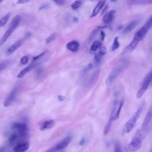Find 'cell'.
Returning a JSON list of instances; mask_svg holds the SVG:
<instances>
[{
    "label": "cell",
    "mask_w": 152,
    "mask_h": 152,
    "mask_svg": "<svg viewBox=\"0 0 152 152\" xmlns=\"http://www.w3.org/2000/svg\"><path fill=\"white\" fill-rule=\"evenodd\" d=\"M151 25H152V17H151L144 24V25L142 27H141V28L139 30H138V31L135 34L130 43L125 48V52L132 51L135 49L137 46L138 45L139 42L145 37L148 30L150 29Z\"/></svg>",
    "instance_id": "obj_1"
},
{
    "label": "cell",
    "mask_w": 152,
    "mask_h": 152,
    "mask_svg": "<svg viewBox=\"0 0 152 152\" xmlns=\"http://www.w3.org/2000/svg\"><path fill=\"white\" fill-rule=\"evenodd\" d=\"M144 137V135L141 130H138L132 138L131 142L126 146L125 151L126 152H134L138 150L141 147L142 140Z\"/></svg>",
    "instance_id": "obj_2"
},
{
    "label": "cell",
    "mask_w": 152,
    "mask_h": 152,
    "mask_svg": "<svg viewBox=\"0 0 152 152\" xmlns=\"http://www.w3.org/2000/svg\"><path fill=\"white\" fill-rule=\"evenodd\" d=\"M21 16L18 15L14 17L12 19L11 24L9 27V28L6 30L5 33L3 34V36L0 39V46H2L5 42L8 40L9 37L11 35V34L13 33V31L15 30V28L18 27L19 25L20 21H21Z\"/></svg>",
    "instance_id": "obj_3"
},
{
    "label": "cell",
    "mask_w": 152,
    "mask_h": 152,
    "mask_svg": "<svg viewBox=\"0 0 152 152\" xmlns=\"http://www.w3.org/2000/svg\"><path fill=\"white\" fill-rule=\"evenodd\" d=\"M123 103H124L123 100H122L121 101H119L118 94L116 93L115 95V99L113 102V106L112 113L110 117V119L112 121L116 120L119 118Z\"/></svg>",
    "instance_id": "obj_4"
},
{
    "label": "cell",
    "mask_w": 152,
    "mask_h": 152,
    "mask_svg": "<svg viewBox=\"0 0 152 152\" xmlns=\"http://www.w3.org/2000/svg\"><path fill=\"white\" fill-rule=\"evenodd\" d=\"M13 131L16 132L20 139L24 138L28 134V127L24 122H14L11 126Z\"/></svg>",
    "instance_id": "obj_5"
},
{
    "label": "cell",
    "mask_w": 152,
    "mask_h": 152,
    "mask_svg": "<svg viewBox=\"0 0 152 152\" xmlns=\"http://www.w3.org/2000/svg\"><path fill=\"white\" fill-rule=\"evenodd\" d=\"M143 106H140L138 109L134 113V115L131 116V118L127 121L125 125V131L126 132H130L132 129L134 127L137 119L140 116L141 112L142 111Z\"/></svg>",
    "instance_id": "obj_6"
},
{
    "label": "cell",
    "mask_w": 152,
    "mask_h": 152,
    "mask_svg": "<svg viewBox=\"0 0 152 152\" xmlns=\"http://www.w3.org/2000/svg\"><path fill=\"white\" fill-rule=\"evenodd\" d=\"M19 88L20 87L18 84H16L12 88V89L11 90L10 93L8 94V95L5 97L3 102V105L4 107H8L14 103L18 93Z\"/></svg>",
    "instance_id": "obj_7"
},
{
    "label": "cell",
    "mask_w": 152,
    "mask_h": 152,
    "mask_svg": "<svg viewBox=\"0 0 152 152\" xmlns=\"http://www.w3.org/2000/svg\"><path fill=\"white\" fill-rule=\"evenodd\" d=\"M125 63H122L119 64V65L116 66L109 74L108 75L106 80V84L107 86H110L113 81L116 78V77L121 73V72L124 69V68L125 67Z\"/></svg>",
    "instance_id": "obj_8"
},
{
    "label": "cell",
    "mask_w": 152,
    "mask_h": 152,
    "mask_svg": "<svg viewBox=\"0 0 152 152\" xmlns=\"http://www.w3.org/2000/svg\"><path fill=\"white\" fill-rule=\"evenodd\" d=\"M151 78H152V72L150 71L145 77L142 86L140 90L137 91L136 97L137 99H140L145 93V91L148 88L151 81Z\"/></svg>",
    "instance_id": "obj_9"
},
{
    "label": "cell",
    "mask_w": 152,
    "mask_h": 152,
    "mask_svg": "<svg viewBox=\"0 0 152 152\" xmlns=\"http://www.w3.org/2000/svg\"><path fill=\"white\" fill-rule=\"evenodd\" d=\"M151 116H152L151 110V109H150L144 119V121L142 124V128L140 129L144 136L148 132V131L150 129Z\"/></svg>",
    "instance_id": "obj_10"
},
{
    "label": "cell",
    "mask_w": 152,
    "mask_h": 152,
    "mask_svg": "<svg viewBox=\"0 0 152 152\" xmlns=\"http://www.w3.org/2000/svg\"><path fill=\"white\" fill-rule=\"evenodd\" d=\"M27 37H25L23 38L20 39V40H17V42H15L14 43H13L12 45H11L8 49L6 51V54L7 55H10L11 54H12L17 49H18L23 43V42H24V40L26 39V38H27Z\"/></svg>",
    "instance_id": "obj_11"
},
{
    "label": "cell",
    "mask_w": 152,
    "mask_h": 152,
    "mask_svg": "<svg viewBox=\"0 0 152 152\" xmlns=\"http://www.w3.org/2000/svg\"><path fill=\"white\" fill-rule=\"evenodd\" d=\"M29 148V142L27 141H21L14 145L13 152H25Z\"/></svg>",
    "instance_id": "obj_12"
},
{
    "label": "cell",
    "mask_w": 152,
    "mask_h": 152,
    "mask_svg": "<svg viewBox=\"0 0 152 152\" xmlns=\"http://www.w3.org/2000/svg\"><path fill=\"white\" fill-rule=\"evenodd\" d=\"M141 22V19H135L132 21H131L127 26L124 28L122 33L123 34H126L130 33L134 28H135Z\"/></svg>",
    "instance_id": "obj_13"
},
{
    "label": "cell",
    "mask_w": 152,
    "mask_h": 152,
    "mask_svg": "<svg viewBox=\"0 0 152 152\" xmlns=\"http://www.w3.org/2000/svg\"><path fill=\"white\" fill-rule=\"evenodd\" d=\"M71 140V136H67L65 138H64L61 142H59L58 144H57L55 147V148L56 150V151H59V150H62L65 148H66L69 143L70 142Z\"/></svg>",
    "instance_id": "obj_14"
},
{
    "label": "cell",
    "mask_w": 152,
    "mask_h": 152,
    "mask_svg": "<svg viewBox=\"0 0 152 152\" xmlns=\"http://www.w3.org/2000/svg\"><path fill=\"white\" fill-rule=\"evenodd\" d=\"M105 4H106V0H100V1H99V2L96 5V7L94 8L90 17L93 18L96 16L100 12V11L102 10V8L104 7V6L105 5Z\"/></svg>",
    "instance_id": "obj_15"
},
{
    "label": "cell",
    "mask_w": 152,
    "mask_h": 152,
    "mask_svg": "<svg viewBox=\"0 0 152 152\" xmlns=\"http://www.w3.org/2000/svg\"><path fill=\"white\" fill-rule=\"evenodd\" d=\"M115 12V11L113 10H110L109 11L107 12L103 17V23L104 24H110L114 18Z\"/></svg>",
    "instance_id": "obj_16"
},
{
    "label": "cell",
    "mask_w": 152,
    "mask_h": 152,
    "mask_svg": "<svg viewBox=\"0 0 152 152\" xmlns=\"http://www.w3.org/2000/svg\"><path fill=\"white\" fill-rule=\"evenodd\" d=\"M66 48L70 51L72 52H77L80 48V43L78 41L72 40L68 42L66 45Z\"/></svg>",
    "instance_id": "obj_17"
},
{
    "label": "cell",
    "mask_w": 152,
    "mask_h": 152,
    "mask_svg": "<svg viewBox=\"0 0 152 152\" xmlns=\"http://www.w3.org/2000/svg\"><path fill=\"white\" fill-rule=\"evenodd\" d=\"M55 121L52 119L48 120V121H45L40 125V129L41 131H44V130H46V129H50L52 127H53V126L55 125Z\"/></svg>",
    "instance_id": "obj_18"
},
{
    "label": "cell",
    "mask_w": 152,
    "mask_h": 152,
    "mask_svg": "<svg viewBox=\"0 0 152 152\" xmlns=\"http://www.w3.org/2000/svg\"><path fill=\"white\" fill-rule=\"evenodd\" d=\"M100 75V70H97L96 71L93 75H91V77L90 78L88 82V87H91L93 86L97 81Z\"/></svg>",
    "instance_id": "obj_19"
},
{
    "label": "cell",
    "mask_w": 152,
    "mask_h": 152,
    "mask_svg": "<svg viewBox=\"0 0 152 152\" xmlns=\"http://www.w3.org/2000/svg\"><path fill=\"white\" fill-rule=\"evenodd\" d=\"M20 140V138L16 132H14L10 135L8 138V143L10 146H13L18 143V140Z\"/></svg>",
    "instance_id": "obj_20"
},
{
    "label": "cell",
    "mask_w": 152,
    "mask_h": 152,
    "mask_svg": "<svg viewBox=\"0 0 152 152\" xmlns=\"http://www.w3.org/2000/svg\"><path fill=\"white\" fill-rule=\"evenodd\" d=\"M35 66V64H30L28 66H26V68H24L23 69H22L19 73L17 75V77L18 78H22L23 77H24L27 72H28L31 69H32L34 66Z\"/></svg>",
    "instance_id": "obj_21"
},
{
    "label": "cell",
    "mask_w": 152,
    "mask_h": 152,
    "mask_svg": "<svg viewBox=\"0 0 152 152\" xmlns=\"http://www.w3.org/2000/svg\"><path fill=\"white\" fill-rule=\"evenodd\" d=\"M106 27H107V26H104L97 27H96V28H94V29L91 31V33H90V36H89V37H88V42L89 43L91 42L93 40V39L96 36V35L97 34V33H98L99 31H100L102 29L104 28H106Z\"/></svg>",
    "instance_id": "obj_22"
},
{
    "label": "cell",
    "mask_w": 152,
    "mask_h": 152,
    "mask_svg": "<svg viewBox=\"0 0 152 152\" xmlns=\"http://www.w3.org/2000/svg\"><path fill=\"white\" fill-rule=\"evenodd\" d=\"M102 43L99 40H95V41H94L93 43H92L91 47H90V52L93 53V52L96 51L99 48V47H100L102 46Z\"/></svg>",
    "instance_id": "obj_23"
},
{
    "label": "cell",
    "mask_w": 152,
    "mask_h": 152,
    "mask_svg": "<svg viewBox=\"0 0 152 152\" xmlns=\"http://www.w3.org/2000/svg\"><path fill=\"white\" fill-rule=\"evenodd\" d=\"M84 1V0H75L71 4V8L73 10H77L78 8H79L81 6V5L83 4Z\"/></svg>",
    "instance_id": "obj_24"
},
{
    "label": "cell",
    "mask_w": 152,
    "mask_h": 152,
    "mask_svg": "<svg viewBox=\"0 0 152 152\" xmlns=\"http://www.w3.org/2000/svg\"><path fill=\"white\" fill-rule=\"evenodd\" d=\"M10 15H11L10 13H8L0 19V28L2 27H4L7 24V23L8 22L10 17Z\"/></svg>",
    "instance_id": "obj_25"
},
{
    "label": "cell",
    "mask_w": 152,
    "mask_h": 152,
    "mask_svg": "<svg viewBox=\"0 0 152 152\" xmlns=\"http://www.w3.org/2000/svg\"><path fill=\"white\" fill-rule=\"evenodd\" d=\"M120 46V43L118 41V37L116 36L114 38L112 45V50L115 51L118 49Z\"/></svg>",
    "instance_id": "obj_26"
},
{
    "label": "cell",
    "mask_w": 152,
    "mask_h": 152,
    "mask_svg": "<svg viewBox=\"0 0 152 152\" xmlns=\"http://www.w3.org/2000/svg\"><path fill=\"white\" fill-rule=\"evenodd\" d=\"M57 37V34L55 33H52L50 34L45 40V43L46 44H49L50 43H51L52 42H53V40H55L56 39Z\"/></svg>",
    "instance_id": "obj_27"
},
{
    "label": "cell",
    "mask_w": 152,
    "mask_h": 152,
    "mask_svg": "<svg viewBox=\"0 0 152 152\" xmlns=\"http://www.w3.org/2000/svg\"><path fill=\"white\" fill-rule=\"evenodd\" d=\"M10 64H11V61L9 60L0 62V72L4 70V69H5L7 67H8Z\"/></svg>",
    "instance_id": "obj_28"
},
{
    "label": "cell",
    "mask_w": 152,
    "mask_h": 152,
    "mask_svg": "<svg viewBox=\"0 0 152 152\" xmlns=\"http://www.w3.org/2000/svg\"><path fill=\"white\" fill-rule=\"evenodd\" d=\"M112 121L109 119V121L107 122V123L106 124V126H105V128L104 129V131H103V134L104 135H106L110 131V127H111V125H112Z\"/></svg>",
    "instance_id": "obj_29"
},
{
    "label": "cell",
    "mask_w": 152,
    "mask_h": 152,
    "mask_svg": "<svg viewBox=\"0 0 152 152\" xmlns=\"http://www.w3.org/2000/svg\"><path fill=\"white\" fill-rule=\"evenodd\" d=\"M97 53L99 55H100L101 56H103V55H104L107 53V49H106V47L101 46L100 47H99V51H98Z\"/></svg>",
    "instance_id": "obj_30"
},
{
    "label": "cell",
    "mask_w": 152,
    "mask_h": 152,
    "mask_svg": "<svg viewBox=\"0 0 152 152\" xmlns=\"http://www.w3.org/2000/svg\"><path fill=\"white\" fill-rule=\"evenodd\" d=\"M43 71L42 68H39L38 69L36 73H35V77L36 79H39L43 75Z\"/></svg>",
    "instance_id": "obj_31"
},
{
    "label": "cell",
    "mask_w": 152,
    "mask_h": 152,
    "mask_svg": "<svg viewBox=\"0 0 152 152\" xmlns=\"http://www.w3.org/2000/svg\"><path fill=\"white\" fill-rule=\"evenodd\" d=\"M114 152H122L121 145L118 142H116L115 144V151Z\"/></svg>",
    "instance_id": "obj_32"
},
{
    "label": "cell",
    "mask_w": 152,
    "mask_h": 152,
    "mask_svg": "<svg viewBox=\"0 0 152 152\" xmlns=\"http://www.w3.org/2000/svg\"><path fill=\"white\" fill-rule=\"evenodd\" d=\"M102 57L100 55H99L97 53H96L94 55V62L96 64H99L100 61H101V59H102Z\"/></svg>",
    "instance_id": "obj_33"
},
{
    "label": "cell",
    "mask_w": 152,
    "mask_h": 152,
    "mask_svg": "<svg viewBox=\"0 0 152 152\" xmlns=\"http://www.w3.org/2000/svg\"><path fill=\"white\" fill-rule=\"evenodd\" d=\"M28 56H24L20 59L21 64H22L23 65L26 64L28 62Z\"/></svg>",
    "instance_id": "obj_34"
},
{
    "label": "cell",
    "mask_w": 152,
    "mask_h": 152,
    "mask_svg": "<svg viewBox=\"0 0 152 152\" xmlns=\"http://www.w3.org/2000/svg\"><path fill=\"white\" fill-rule=\"evenodd\" d=\"M52 1H54L56 4H57L58 5H60V6L64 5L65 2V0H52Z\"/></svg>",
    "instance_id": "obj_35"
},
{
    "label": "cell",
    "mask_w": 152,
    "mask_h": 152,
    "mask_svg": "<svg viewBox=\"0 0 152 152\" xmlns=\"http://www.w3.org/2000/svg\"><path fill=\"white\" fill-rule=\"evenodd\" d=\"M45 53H46V51H45V52L41 53L40 54H39V55H37V56H36L33 57V61H35L37 60L38 59H39L40 58H41L42 56H43L45 54Z\"/></svg>",
    "instance_id": "obj_36"
},
{
    "label": "cell",
    "mask_w": 152,
    "mask_h": 152,
    "mask_svg": "<svg viewBox=\"0 0 152 152\" xmlns=\"http://www.w3.org/2000/svg\"><path fill=\"white\" fill-rule=\"evenodd\" d=\"M31 0H17L16 2L17 4H23L28 2Z\"/></svg>",
    "instance_id": "obj_37"
},
{
    "label": "cell",
    "mask_w": 152,
    "mask_h": 152,
    "mask_svg": "<svg viewBox=\"0 0 152 152\" xmlns=\"http://www.w3.org/2000/svg\"><path fill=\"white\" fill-rule=\"evenodd\" d=\"M92 64H89L87 66H86V68H85V69H84V72H86L87 71H88V70H90L91 68H92Z\"/></svg>",
    "instance_id": "obj_38"
},
{
    "label": "cell",
    "mask_w": 152,
    "mask_h": 152,
    "mask_svg": "<svg viewBox=\"0 0 152 152\" xmlns=\"http://www.w3.org/2000/svg\"><path fill=\"white\" fill-rule=\"evenodd\" d=\"M46 152H56V150L55 148V147L53 146V147L49 148Z\"/></svg>",
    "instance_id": "obj_39"
},
{
    "label": "cell",
    "mask_w": 152,
    "mask_h": 152,
    "mask_svg": "<svg viewBox=\"0 0 152 152\" xmlns=\"http://www.w3.org/2000/svg\"><path fill=\"white\" fill-rule=\"evenodd\" d=\"M100 35H101V38H102V40L103 41L105 37V33L103 31H100Z\"/></svg>",
    "instance_id": "obj_40"
},
{
    "label": "cell",
    "mask_w": 152,
    "mask_h": 152,
    "mask_svg": "<svg viewBox=\"0 0 152 152\" xmlns=\"http://www.w3.org/2000/svg\"><path fill=\"white\" fill-rule=\"evenodd\" d=\"M58 100H59V102H62V101H64V100L65 97H64V96H63L59 95V96H58Z\"/></svg>",
    "instance_id": "obj_41"
},
{
    "label": "cell",
    "mask_w": 152,
    "mask_h": 152,
    "mask_svg": "<svg viewBox=\"0 0 152 152\" xmlns=\"http://www.w3.org/2000/svg\"><path fill=\"white\" fill-rule=\"evenodd\" d=\"M104 8H103V11H102V14H103L104 13V12L107 10V7H108V6H107V5H106V6L104 5Z\"/></svg>",
    "instance_id": "obj_42"
},
{
    "label": "cell",
    "mask_w": 152,
    "mask_h": 152,
    "mask_svg": "<svg viewBox=\"0 0 152 152\" xmlns=\"http://www.w3.org/2000/svg\"><path fill=\"white\" fill-rule=\"evenodd\" d=\"M84 141H85V140H84V138H83V139H81V140L80 141V145H83V144H84Z\"/></svg>",
    "instance_id": "obj_43"
},
{
    "label": "cell",
    "mask_w": 152,
    "mask_h": 152,
    "mask_svg": "<svg viewBox=\"0 0 152 152\" xmlns=\"http://www.w3.org/2000/svg\"><path fill=\"white\" fill-rule=\"evenodd\" d=\"M0 152H5V148L4 147H0Z\"/></svg>",
    "instance_id": "obj_44"
},
{
    "label": "cell",
    "mask_w": 152,
    "mask_h": 152,
    "mask_svg": "<svg viewBox=\"0 0 152 152\" xmlns=\"http://www.w3.org/2000/svg\"><path fill=\"white\" fill-rule=\"evenodd\" d=\"M73 21H74V23L77 22V21H78V18H75V17H74V18H73Z\"/></svg>",
    "instance_id": "obj_45"
},
{
    "label": "cell",
    "mask_w": 152,
    "mask_h": 152,
    "mask_svg": "<svg viewBox=\"0 0 152 152\" xmlns=\"http://www.w3.org/2000/svg\"><path fill=\"white\" fill-rule=\"evenodd\" d=\"M58 152H64V151L62 150H59V151H58Z\"/></svg>",
    "instance_id": "obj_46"
},
{
    "label": "cell",
    "mask_w": 152,
    "mask_h": 152,
    "mask_svg": "<svg viewBox=\"0 0 152 152\" xmlns=\"http://www.w3.org/2000/svg\"><path fill=\"white\" fill-rule=\"evenodd\" d=\"M111 1H112V2H114V1H116V0H110Z\"/></svg>",
    "instance_id": "obj_47"
},
{
    "label": "cell",
    "mask_w": 152,
    "mask_h": 152,
    "mask_svg": "<svg viewBox=\"0 0 152 152\" xmlns=\"http://www.w3.org/2000/svg\"><path fill=\"white\" fill-rule=\"evenodd\" d=\"M2 1H4V0H0V2H2Z\"/></svg>",
    "instance_id": "obj_48"
},
{
    "label": "cell",
    "mask_w": 152,
    "mask_h": 152,
    "mask_svg": "<svg viewBox=\"0 0 152 152\" xmlns=\"http://www.w3.org/2000/svg\"><path fill=\"white\" fill-rule=\"evenodd\" d=\"M89 1H93V0H89Z\"/></svg>",
    "instance_id": "obj_49"
},
{
    "label": "cell",
    "mask_w": 152,
    "mask_h": 152,
    "mask_svg": "<svg viewBox=\"0 0 152 152\" xmlns=\"http://www.w3.org/2000/svg\"><path fill=\"white\" fill-rule=\"evenodd\" d=\"M150 152H151V151H150Z\"/></svg>",
    "instance_id": "obj_50"
},
{
    "label": "cell",
    "mask_w": 152,
    "mask_h": 152,
    "mask_svg": "<svg viewBox=\"0 0 152 152\" xmlns=\"http://www.w3.org/2000/svg\"><path fill=\"white\" fill-rule=\"evenodd\" d=\"M132 1H133V0H132Z\"/></svg>",
    "instance_id": "obj_51"
}]
</instances>
